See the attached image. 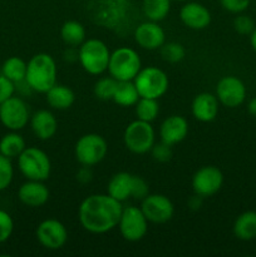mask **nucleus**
<instances>
[{
  "instance_id": "nucleus-1",
  "label": "nucleus",
  "mask_w": 256,
  "mask_h": 257,
  "mask_svg": "<svg viewBox=\"0 0 256 257\" xmlns=\"http://www.w3.org/2000/svg\"><path fill=\"white\" fill-rule=\"evenodd\" d=\"M122 211V202L108 193H95L82 201L78 208V218L85 231L102 235L117 227Z\"/></svg>"
},
{
  "instance_id": "nucleus-2",
  "label": "nucleus",
  "mask_w": 256,
  "mask_h": 257,
  "mask_svg": "<svg viewBox=\"0 0 256 257\" xmlns=\"http://www.w3.org/2000/svg\"><path fill=\"white\" fill-rule=\"evenodd\" d=\"M58 68L54 58L48 53H38L27 63L25 82L33 92L45 94L54 84H57Z\"/></svg>"
},
{
  "instance_id": "nucleus-3",
  "label": "nucleus",
  "mask_w": 256,
  "mask_h": 257,
  "mask_svg": "<svg viewBox=\"0 0 256 257\" xmlns=\"http://www.w3.org/2000/svg\"><path fill=\"white\" fill-rule=\"evenodd\" d=\"M109 58V48L100 39H85L78 47V62L90 75H100L107 72Z\"/></svg>"
},
{
  "instance_id": "nucleus-4",
  "label": "nucleus",
  "mask_w": 256,
  "mask_h": 257,
  "mask_svg": "<svg viewBox=\"0 0 256 257\" xmlns=\"http://www.w3.org/2000/svg\"><path fill=\"white\" fill-rule=\"evenodd\" d=\"M142 69L140 54L133 48L120 47L110 53L108 73L118 82L133 80Z\"/></svg>"
},
{
  "instance_id": "nucleus-5",
  "label": "nucleus",
  "mask_w": 256,
  "mask_h": 257,
  "mask_svg": "<svg viewBox=\"0 0 256 257\" xmlns=\"http://www.w3.org/2000/svg\"><path fill=\"white\" fill-rule=\"evenodd\" d=\"M18 160V168L27 180L47 181L52 172V162L47 153L40 148L27 147L20 153Z\"/></svg>"
},
{
  "instance_id": "nucleus-6",
  "label": "nucleus",
  "mask_w": 256,
  "mask_h": 257,
  "mask_svg": "<svg viewBox=\"0 0 256 257\" xmlns=\"http://www.w3.org/2000/svg\"><path fill=\"white\" fill-rule=\"evenodd\" d=\"M123 143L130 152L135 155H146L151 152L156 143L155 128L150 122L133 120L123 132Z\"/></svg>"
},
{
  "instance_id": "nucleus-7",
  "label": "nucleus",
  "mask_w": 256,
  "mask_h": 257,
  "mask_svg": "<svg viewBox=\"0 0 256 257\" xmlns=\"http://www.w3.org/2000/svg\"><path fill=\"white\" fill-rule=\"evenodd\" d=\"M133 83L137 88L140 97L152 99H160L166 94L170 87L167 74L162 69L153 65L142 68L133 79Z\"/></svg>"
},
{
  "instance_id": "nucleus-8",
  "label": "nucleus",
  "mask_w": 256,
  "mask_h": 257,
  "mask_svg": "<svg viewBox=\"0 0 256 257\" xmlns=\"http://www.w3.org/2000/svg\"><path fill=\"white\" fill-rule=\"evenodd\" d=\"M107 153V141L98 133H87V135L82 136L75 143V160L82 166L93 167L102 162Z\"/></svg>"
},
{
  "instance_id": "nucleus-9",
  "label": "nucleus",
  "mask_w": 256,
  "mask_h": 257,
  "mask_svg": "<svg viewBox=\"0 0 256 257\" xmlns=\"http://www.w3.org/2000/svg\"><path fill=\"white\" fill-rule=\"evenodd\" d=\"M148 223L150 222L140 207L128 206V207H123L117 227L119 230L120 236L125 241L138 242L147 235Z\"/></svg>"
},
{
  "instance_id": "nucleus-10",
  "label": "nucleus",
  "mask_w": 256,
  "mask_h": 257,
  "mask_svg": "<svg viewBox=\"0 0 256 257\" xmlns=\"http://www.w3.org/2000/svg\"><path fill=\"white\" fill-rule=\"evenodd\" d=\"M30 112L25 100L20 97H10L0 104V122L9 131H22L30 120Z\"/></svg>"
},
{
  "instance_id": "nucleus-11",
  "label": "nucleus",
  "mask_w": 256,
  "mask_h": 257,
  "mask_svg": "<svg viewBox=\"0 0 256 257\" xmlns=\"http://www.w3.org/2000/svg\"><path fill=\"white\" fill-rule=\"evenodd\" d=\"M141 210L151 223H166L175 215V206L172 201L161 193L148 195L141 201Z\"/></svg>"
},
{
  "instance_id": "nucleus-12",
  "label": "nucleus",
  "mask_w": 256,
  "mask_h": 257,
  "mask_svg": "<svg viewBox=\"0 0 256 257\" xmlns=\"http://www.w3.org/2000/svg\"><path fill=\"white\" fill-rule=\"evenodd\" d=\"M223 185V175L215 166H203L192 177V190L195 195L206 198L216 195Z\"/></svg>"
},
{
  "instance_id": "nucleus-13",
  "label": "nucleus",
  "mask_w": 256,
  "mask_h": 257,
  "mask_svg": "<svg viewBox=\"0 0 256 257\" xmlns=\"http://www.w3.org/2000/svg\"><path fill=\"white\" fill-rule=\"evenodd\" d=\"M37 240L47 250H59L67 243V227L55 218H47L38 225L35 231Z\"/></svg>"
},
{
  "instance_id": "nucleus-14",
  "label": "nucleus",
  "mask_w": 256,
  "mask_h": 257,
  "mask_svg": "<svg viewBox=\"0 0 256 257\" xmlns=\"http://www.w3.org/2000/svg\"><path fill=\"white\" fill-rule=\"evenodd\" d=\"M216 97L220 104L227 108H237L245 102L246 87L237 77L226 75L216 85Z\"/></svg>"
},
{
  "instance_id": "nucleus-15",
  "label": "nucleus",
  "mask_w": 256,
  "mask_h": 257,
  "mask_svg": "<svg viewBox=\"0 0 256 257\" xmlns=\"http://www.w3.org/2000/svg\"><path fill=\"white\" fill-rule=\"evenodd\" d=\"M133 37L138 47L150 52L158 50L166 42L165 30L157 22H151V20L137 25Z\"/></svg>"
},
{
  "instance_id": "nucleus-16",
  "label": "nucleus",
  "mask_w": 256,
  "mask_h": 257,
  "mask_svg": "<svg viewBox=\"0 0 256 257\" xmlns=\"http://www.w3.org/2000/svg\"><path fill=\"white\" fill-rule=\"evenodd\" d=\"M180 19L183 25L192 30L206 29L211 24V13L203 4L186 2L180 9Z\"/></svg>"
},
{
  "instance_id": "nucleus-17",
  "label": "nucleus",
  "mask_w": 256,
  "mask_h": 257,
  "mask_svg": "<svg viewBox=\"0 0 256 257\" xmlns=\"http://www.w3.org/2000/svg\"><path fill=\"white\" fill-rule=\"evenodd\" d=\"M49 188L43 181L27 180L18 190V198L23 205L28 207H42L49 200Z\"/></svg>"
},
{
  "instance_id": "nucleus-18",
  "label": "nucleus",
  "mask_w": 256,
  "mask_h": 257,
  "mask_svg": "<svg viewBox=\"0 0 256 257\" xmlns=\"http://www.w3.org/2000/svg\"><path fill=\"white\" fill-rule=\"evenodd\" d=\"M188 135V122L185 117L172 114L166 118L160 125V138L170 146L178 145Z\"/></svg>"
},
{
  "instance_id": "nucleus-19",
  "label": "nucleus",
  "mask_w": 256,
  "mask_h": 257,
  "mask_svg": "<svg viewBox=\"0 0 256 257\" xmlns=\"http://www.w3.org/2000/svg\"><path fill=\"white\" fill-rule=\"evenodd\" d=\"M218 102L216 94L203 92L196 95L191 104V112L196 120L202 123H210L216 119L218 114Z\"/></svg>"
},
{
  "instance_id": "nucleus-20",
  "label": "nucleus",
  "mask_w": 256,
  "mask_h": 257,
  "mask_svg": "<svg viewBox=\"0 0 256 257\" xmlns=\"http://www.w3.org/2000/svg\"><path fill=\"white\" fill-rule=\"evenodd\" d=\"M30 128L35 137L40 141H48L55 136L58 131V120L48 109H39L30 117Z\"/></svg>"
},
{
  "instance_id": "nucleus-21",
  "label": "nucleus",
  "mask_w": 256,
  "mask_h": 257,
  "mask_svg": "<svg viewBox=\"0 0 256 257\" xmlns=\"http://www.w3.org/2000/svg\"><path fill=\"white\" fill-rule=\"evenodd\" d=\"M136 175L128 172H118L110 177L107 185V193L119 202L132 198Z\"/></svg>"
},
{
  "instance_id": "nucleus-22",
  "label": "nucleus",
  "mask_w": 256,
  "mask_h": 257,
  "mask_svg": "<svg viewBox=\"0 0 256 257\" xmlns=\"http://www.w3.org/2000/svg\"><path fill=\"white\" fill-rule=\"evenodd\" d=\"M45 99L53 109L67 110L74 104L75 94L68 85L57 83L45 93Z\"/></svg>"
},
{
  "instance_id": "nucleus-23",
  "label": "nucleus",
  "mask_w": 256,
  "mask_h": 257,
  "mask_svg": "<svg viewBox=\"0 0 256 257\" xmlns=\"http://www.w3.org/2000/svg\"><path fill=\"white\" fill-rule=\"evenodd\" d=\"M233 235L241 241H251L256 238V212L246 211L241 213L233 222Z\"/></svg>"
},
{
  "instance_id": "nucleus-24",
  "label": "nucleus",
  "mask_w": 256,
  "mask_h": 257,
  "mask_svg": "<svg viewBox=\"0 0 256 257\" xmlns=\"http://www.w3.org/2000/svg\"><path fill=\"white\" fill-rule=\"evenodd\" d=\"M27 148V143L23 136L17 131H10L0 140V155L10 158H18L20 153Z\"/></svg>"
},
{
  "instance_id": "nucleus-25",
  "label": "nucleus",
  "mask_w": 256,
  "mask_h": 257,
  "mask_svg": "<svg viewBox=\"0 0 256 257\" xmlns=\"http://www.w3.org/2000/svg\"><path fill=\"white\" fill-rule=\"evenodd\" d=\"M60 38L68 47L78 48L85 40V28L77 20H68L60 28Z\"/></svg>"
},
{
  "instance_id": "nucleus-26",
  "label": "nucleus",
  "mask_w": 256,
  "mask_h": 257,
  "mask_svg": "<svg viewBox=\"0 0 256 257\" xmlns=\"http://www.w3.org/2000/svg\"><path fill=\"white\" fill-rule=\"evenodd\" d=\"M140 94L136 88L133 80H127V82H118L115 93L113 95V102L119 107H135L136 103L140 99Z\"/></svg>"
},
{
  "instance_id": "nucleus-27",
  "label": "nucleus",
  "mask_w": 256,
  "mask_h": 257,
  "mask_svg": "<svg viewBox=\"0 0 256 257\" xmlns=\"http://www.w3.org/2000/svg\"><path fill=\"white\" fill-rule=\"evenodd\" d=\"M172 0H142V13L147 20L162 22L168 17Z\"/></svg>"
},
{
  "instance_id": "nucleus-28",
  "label": "nucleus",
  "mask_w": 256,
  "mask_h": 257,
  "mask_svg": "<svg viewBox=\"0 0 256 257\" xmlns=\"http://www.w3.org/2000/svg\"><path fill=\"white\" fill-rule=\"evenodd\" d=\"M2 74L15 84L23 82L25 80V75H27V62L20 57L8 58L3 63Z\"/></svg>"
},
{
  "instance_id": "nucleus-29",
  "label": "nucleus",
  "mask_w": 256,
  "mask_h": 257,
  "mask_svg": "<svg viewBox=\"0 0 256 257\" xmlns=\"http://www.w3.org/2000/svg\"><path fill=\"white\" fill-rule=\"evenodd\" d=\"M135 110L137 119L152 123L160 114V103H158V99L141 97L136 103Z\"/></svg>"
},
{
  "instance_id": "nucleus-30",
  "label": "nucleus",
  "mask_w": 256,
  "mask_h": 257,
  "mask_svg": "<svg viewBox=\"0 0 256 257\" xmlns=\"http://www.w3.org/2000/svg\"><path fill=\"white\" fill-rule=\"evenodd\" d=\"M160 54L165 62L171 63V64H176L183 60L186 57V49L181 43L177 42H168L160 48Z\"/></svg>"
},
{
  "instance_id": "nucleus-31",
  "label": "nucleus",
  "mask_w": 256,
  "mask_h": 257,
  "mask_svg": "<svg viewBox=\"0 0 256 257\" xmlns=\"http://www.w3.org/2000/svg\"><path fill=\"white\" fill-rule=\"evenodd\" d=\"M118 80H115L113 77H103L97 80L94 84L93 92L94 95L100 100H113V95L115 93V88H117Z\"/></svg>"
},
{
  "instance_id": "nucleus-32",
  "label": "nucleus",
  "mask_w": 256,
  "mask_h": 257,
  "mask_svg": "<svg viewBox=\"0 0 256 257\" xmlns=\"http://www.w3.org/2000/svg\"><path fill=\"white\" fill-rule=\"evenodd\" d=\"M14 178V167L12 160L0 155V192L5 191L13 182Z\"/></svg>"
},
{
  "instance_id": "nucleus-33",
  "label": "nucleus",
  "mask_w": 256,
  "mask_h": 257,
  "mask_svg": "<svg viewBox=\"0 0 256 257\" xmlns=\"http://www.w3.org/2000/svg\"><path fill=\"white\" fill-rule=\"evenodd\" d=\"M255 22L251 17L245 14H237V17L233 19V29L240 35H250L255 30Z\"/></svg>"
},
{
  "instance_id": "nucleus-34",
  "label": "nucleus",
  "mask_w": 256,
  "mask_h": 257,
  "mask_svg": "<svg viewBox=\"0 0 256 257\" xmlns=\"http://www.w3.org/2000/svg\"><path fill=\"white\" fill-rule=\"evenodd\" d=\"M14 231V220L7 211L0 208V243L7 242Z\"/></svg>"
},
{
  "instance_id": "nucleus-35",
  "label": "nucleus",
  "mask_w": 256,
  "mask_h": 257,
  "mask_svg": "<svg viewBox=\"0 0 256 257\" xmlns=\"http://www.w3.org/2000/svg\"><path fill=\"white\" fill-rule=\"evenodd\" d=\"M171 147L172 146L167 145V143L162 142V141L160 143H155V146L151 150L153 160L161 163L168 162L172 158V148Z\"/></svg>"
},
{
  "instance_id": "nucleus-36",
  "label": "nucleus",
  "mask_w": 256,
  "mask_h": 257,
  "mask_svg": "<svg viewBox=\"0 0 256 257\" xmlns=\"http://www.w3.org/2000/svg\"><path fill=\"white\" fill-rule=\"evenodd\" d=\"M250 2L251 0H220V4L223 10L231 14H241L247 9Z\"/></svg>"
},
{
  "instance_id": "nucleus-37",
  "label": "nucleus",
  "mask_w": 256,
  "mask_h": 257,
  "mask_svg": "<svg viewBox=\"0 0 256 257\" xmlns=\"http://www.w3.org/2000/svg\"><path fill=\"white\" fill-rule=\"evenodd\" d=\"M15 93V83L8 79L3 74H0V104L4 103L5 100L13 97Z\"/></svg>"
},
{
  "instance_id": "nucleus-38",
  "label": "nucleus",
  "mask_w": 256,
  "mask_h": 257,
  "mask_svg": "<svg viewBox=\"0 0 256 257\" xmlns=\"http://www.w3.org/2000/svg\"><path fill=\"white\" fill-rule=\"evenodd\" d=\"M148 195H150V186H148V183L146 182L142 177H140V176H136L135 188H133L132 198L142 201L143 198Z\"/></svg>"
},
{
  "instance_id": "nucleus-39",
  "label": "nucleus",
  "mask_w": 256,
  "mask_h": 257,
  "mask_svg": "<svg viewBox=\"0 0 256 257\" xmlns=\"http://www.w3.org/2000/svg\"><path fill=\"white\" fill-rule=\"evenodd\" d=\"M93 180V172L88 166H82L77 172V181L82 185L89 183Z\"/></svg>"
},
{
  "instance_id": "nucleus-40",
  "label": "nucleus",
  "mask_w": 256,
  "mask_h": 257,
  "mask_svg": "<svg viewBox=\"0 0 256 257\" xmlns=\"http://www.w3.org/2000/svg\"><path fill=\"white\" fill-rule=\"evenodd\" d=\"M201 201H202V197L195 195V197H192V200L188 202V205H190V207H192L193 210H198V208H200V206H201Z\"/></svg>"
},
{
  "instance_id": "nucleus-41",
  "label": "nucleus",
  "mask_w": 256,
  "mask_h": 257,
  "mask_svg": "<svg viewBox=\"0 0 256 257\" xmlns=\"http://www.w3.org/2000/svg\"><path fill=\"white\" fill-rule=\"evenodd\" d=\"M247 112L250 113L252 117H256V97H253L252 99L248 102L247 104Z\"/></svg>"
},
{
  "instance_id": "nucleus-42",
  "label": "nucleus",
  "mask_w": 256,
  "mask_h": 257,
  "mask_svg": "<svg viewBox=\"0 0 256 257\" xmlns=\"http://www.w3.org/2000/svg\"><path fill=\"white\" fill-rule=\"evenodd\" d=\"M248 37H250V44H251V48H252L253 52L256 53V28H255V30H253V32L251 33L250 35H248Z\"/></svg>"
},
{
  "instance_id": "nucleus-43",
  "label": "nucleus",
  "mask_w": 256,
  "mask_h": 257,
  "mask_svg": "<svg viewBox=\"0 0 256 257\" xmlns=\"http://www.w3.org/2000/svg\"><path fill=\"white\" fill-rule=\"evenodd\" d=\"M175 2H188V0H175Z\"/></svg>"
}]
</instances>
